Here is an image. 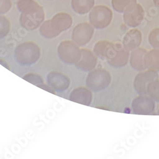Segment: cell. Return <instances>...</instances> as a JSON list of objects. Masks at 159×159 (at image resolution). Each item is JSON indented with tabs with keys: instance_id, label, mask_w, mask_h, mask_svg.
<instances>
[{
	"instance_id": "obj_1",
	"label": "cell",
	"mask_w": 159,
	"mask_h": 159,
	"mask_svg": "<svg viewBox=\"0 0 159 159\" xmlns=\"http://www.w3.org/2000/svg\"><path fill=\"white\" fill-rule=\"evenodd\" d=\"M17 7L21 12L19 21L22 28L33 31L41 25L45 19L44 10L34 0H18Z\"/></svg>"
},
{
	"instance_id": "obj_2",
	"label": "cell",
	"mask_w": 159,
	"mask_h": 159,
	"mask_svg": "<svg viewBox=\"0 0 159 159\" xmlns=\"http://www.w3.org/2000/svg\"><path fill=\"white\" fill-rule=\"evenodd\" d=\"M15 59L22 66H30L38 62L41 55L39 46L33 42L19 44L15 50Z\"/></svg>"
},
{
	"instance_id": "obj_3",
	"label": "cell",
	"mask_w": 159,
	"mask_h": 159,
	"mask_svg": "<svg viewBox=\"0 0 159 159\" xmlns=\"http://www.w3.org/2000/svg\"><path fill=\"white\" fill-rule=\"evenodd\" d=\"M111 82L110 72L102 68L90 71L86 78L87 87L93 92H100L107 89Z\"/></svg>"
},
{
	"instance_id": "obj_4",
	"label": "cell",
	"mask_w": 159,
	"mask_h": 159,
	"mask_svg": "<svg viewBox=\"0 0 159 159\" xmlns=\"http://www.w3.org/2000/svg\"><path fill=\"white\" fill-rule=\"evenodd\" d=\"M57 54L62 62L72 65L76 64L80 59L82 51L73 41L64 40L59 43L57 47Z\"/></svg>"
},
{
	"instance_id": "obj_5",
	"label": "cell",
	"mask_w": 159,
	"mask_h": 159,
	"mask_svg": "<svg viewBox=\"0 0 159 159\" xmlns=\"http://www.w3.org/2000/svg\"><path fill=\"white\" fill-rule=\"evenodd\" d=\"M113 19V12L107 6L98 5L92 8L89 14V21L93 27L102 30L110 24Z\"/></svg>"
},
{
	"instance_id": "obj_6",
	"label": "cell",
	"mask_w": 159,
	"mask_h": 159,
	"mask_svg": "<svg viewBox=\"0 0 159 159\" xmlns=\"http://www.w3.org/2000/svg\"><path fill=\"white\" fill-rule=\"evenodd\" d=\"M129 52L121 43H112L106 60L113 68L124 67L129 62Z\"/></svg>"
},
{
	"instance_id": "obj_7",
	"label": "cell",
	"mask_w": 159,
	"mask_h": 159,
	"mask_svg": "<svg viewBox=\"0 0 159 159\" xmlns=\"http://www.w3.org/2000/svg\"><path fill=\"white\" fill-rule=\"evenodd\" d=\"M131 107L134 114L149 115H152L155 110V101L147 95H140L132 102Z\"/></svg>"
},
{
	"instance_id": "obj_8",
	"label": "cell",
	"mask_w": 159,
	"mask_h": 159,
	"mask_svg": "<svg viewBox=\"0 0 159 159\" xmlns=\"http://www.w3.org/2000/svg\"><path fill=\"white\" fill-rule=\"evenodd\" d=\"M94 29L91 24L83 22L76 25L72 33V40L78 46L87 45L93 36Z\"/></svg>"
},
{
	"instance_id": "obj_9",
	"label": "cell",
	"mask_w": 159,
	"mask_h": 159,
	"mask_svg": "<svg viewBox=\"0 0 159 159\" xmlns=\"http://www.w3.org/2000/svg\"><path fill=\"white\" fill-rule=\"evenodd\" d=\"M125 24L130 28H136L142 22L144 11L142 6L137 3L130 5L124 11Z\"/></svg>"
},
{
	"instance_id": "obj_10",
	"label": "cell",
	"mask_w": 159,
	"mask_h": 159,
	"mask_svg": "<svg viewBox=\"0 0 159 159\" xmlns=\"http://www.w3.org/2000/svg\"><path fill=\"white\" fill-rule=\"evenodd\" d=\"M158 78L157 72L153 70L143 71L139 73L134 80L133 86L139 95H147V86L150 82Z\"/></svg>"
},
{
	"instance_id": "obj_11",
	"label": "cell",
	"mask_w": 159,
	"mask_h": 159,
	"mask_svg": "<svg viewBox=\"0 0 159 159\" xmlns=\"http://www.w3.org/2000/svg\"><path fill=\"white\" fill-rule=\"evenodd\" d=\"M51 28L56 37L62 32L70 29L73 24V19L67 13H58L49 20Z\"/></svg>"
},
{
	"instance_id": "obj_12",
	"label": "cell",
	"mask_w": 159,
	"mask_h": 159,
	"mask_svg": "<svg viewBox=\"0 0 159 159\" xmlns=\"http://www.w3.org/2000/svg\"><path fill=\"white\" fill-rule=\"evenodd\" d=\"M47 81L56 92H62L67 90L70 85V80L66 75L57 71L50 72L47 76Z\"/></svg>"
},
{
	"instance_id": "obj_13",
	"label": "cell",
	"mask_w": 159,
	"mask_h": 159,
	"mask_svg": "<svg viewBox=\"0 0 159 159\" xmlns=\"http://www.w3.org/2000/svg\"><path fill=\"white\" fill-rule=\"evenodd\" d=\"M81 57L75 64L76 67L83 71H90L94 70L98 64V59L94 52L86 48L81 49Z\"/></svg>"
},
{
	"instance_id": "obj_14",
	"label": "cell",
	"mask_w": 159,
	"mask_h": 159,
	"mask_svg": "<svg viewBox=\"0 0 159 159\" xmlns=\"http://www.w3.org/2000/svg\"><path fill=\"white\" fill-rule=\"evenodd\" d=\"M92 93L91 90L84 87L75 89L70 94V100L85 106L90 105L92 101Z\"/></svg>"
},
{
	"instance_id": "obj_15",
	"label": "cell",
	"mask_w": 159,
	"mask_h": 159,
	"mask_svg": "<svg viewBox=\"0 0 159 159\" xmlns=\"http://www.w3.org/2000/svg\"><path fill=\"white\" fill-rule=\"evenodd\" d=\"M142 42V33L139 30H129L124 36L122 45L129 51H132L140 46Z\"/></svg>"
},
{
	"instance_id": "obj_16",
	"label": "cell",
	"mask_w": 159,
	"mask_h": 159,
	"mask_svg": "<svg viewBox=\"0 0 159 159\" xmlns=\"http://www.w3.org/2000/svg\"><path fill=\"white\" fill-rule=\"evenodd\" d=\"M147 52V49L139 47L132 51L129 62L132 68L138 71H143L147 69L144 64V57Z\"/></svg>"
},
{
	"instance_id": "obj_17",
	"label": "cell",
	"mask_w": 159,
	"mask_h": 159,
	"mask_svg": "<svg viewBox=\"0 0 159 159\" xmlns=\"http://www.w3.org/2000/svg\"><path fill=\"white\" fill-rule=\"evenodd\" d=\"M144 64L147 69L159 72L158 48H153L147 52L144 57Z\"/></svg>"
},
{
	"instance_id": "obj_18",
	"label": "cell",
	"mask_w": 159,
	"mask_h": 159,
	"mask_svg": "<svg viewBox=\"0 0 159 159\" xmlns=\"http://www.w3.org/2000/svg\"><path fill=\"white\" fill-rule=\"evenodd\" d=\"M95 3V0H71V7L73 10L80 15L87 14Z\"/></svg>"
},
{
	"instance_id": "obj_19",
	"label": "cell",
	"mask_w": 159,
	"mask_h": 159,
	"mask_svg": "<svg viewBox=\"0 0 159 159\" xmlns=\"http://www.w3.org/2000/svg\"><path fill=\"white\" fill-rule=\"evenodd\" d=\"M112 43H113L106 40L99 41L95 44L93 48V52L97 57L102 60H106L108 52Z\"/></svg>"
},
{
	"instance_id": "obj_20",
	"label": "cell",
	"mask_w": 159,
	"mask_h": 159,
	"mask_svg": "<svg viewBox=\"0 0 159 159\" xmlns=\"http://www.w3.org/2000/svg\"><path fill=\"white\" fill-rule=\"evenodd\" d=\"M147 94L155 101L159 102V79L150 82L147 86Z\"/></svg>"
},
{
	"instance_id": "obj_21",
	"label": "cell",
	"mask_w": 159,
	"mask_h": 159,
	"mask_svg": "<svg viewBox=\"0 0 159 159\" xmlns=\"http://www.w3.org/2000/svg\"><path fill=\"white\" fill-rule=\"evenodd\" d=\"M136 3H137V0H112L111 1L113 9L119 13H123L130 5Z\"/></svg>"
},
{
	"instance_id": "obj_22",
	"label": "cell",
	"mask_w": 159,
	"mask_h": 159,
	"mask_svg": "<svg viewBox=\"0 0 159 159\" xmlns=\"http://www.w3.org/2000/svg\"><path fill=\"white\" fill-rule=\"evenodd\" d=\"M22 78L27 82L39 87L44 84V81L43 78L36 73H30L25 75Z\"/></svg>"
},
{
	"instance_id": "obj_23",
	"label": "cell",
	"mask_w": 159,
	"mask_h": 159,
	"mask_svg": "<svg viewBox=\"0 0 159 159\" xmlns=\"http://www.w3.org/2000/svg\"><path fill=\"white\" fill-rule=\"evenodd\" d=\"M10 30V22L9 20L0 16V39L7 36Z\"/></svg>"
},
{
	"instance_id": "obj_24",
	"label": "cell",
	"mask_w": 159,
	"mask_h": 159,
	"mask_svg": "<svg viewBox=\"0 0 159 159\" xmlns=\"http://www.w3.org/2000/svg\"><path fill=\"white\" fill-rule=\"evenodd\" d=\"M148 42L153 48L159 49V28L153 30L150 33Z\"/></svg>"
},
{
	"instance_id": "obj_25",
	"label": "cell",
	"mask_w": 159,
	"mask_h": 159,
	"mask_svg": "<svg viewBox=\"0 0 159 159\" xmlns=\"http://www.w3.org/2000/svg\"><path fill=\"white\" fill-rule=\"evenodd\" d=\"M11 0H0V14H5L11 8Z\"/></svg>"
},
{
	"instance_id": "obj_26",
	"label": "cell",
	"mask_w": 159,
	"mask_h": 159,
	"mask_svg": "<svg viewBox=\"0 0 159 159\" xmlns=\"http://www.w3.org/2000/svg\"><path fill=\"white\" fill-rule=\"evenodd\" d=\"M39 88H41L46 91H48L49 92H50V93L53 94H56V91L53 89L50 85H45V84H43L42 86L39 87Z\"/></svg>"
},
{
	"instance_id": "obj_27",
	"label": "cell",
	"mask_w": 159,
	"mask_h": 159,
	"mask_svg": "<svg viewBox=\"0 0 159 159\" xmlns=\"http://www.w3.org/2000/svg\"><path fill=\"white\" fill-rule=\"evenodd\" d=\"M0 64H1L2 65H3V66H5V67L6 68H7V69H8V70H10V68H9V67L8 66V64L6 63V62H5L3 60H0Z\"/></svg>"
},
{
	"instance_id": "obj_28",
	"label": "cell",
	"mask_w": 159,
	"mask_h": 159,
	"mask_svg": "<svg viewBox=\"0 0 159 159\" xmlns=\"http://www.w3.org/2000/svg\"><path fill=\"white\" fill-rule=\"evenodd\" d=\"M153 2L156 7L159 8V0H153Z\"/></svg>"
},
{
	"instance_id": "obj_29",
	"label": "cell",
	"mask_w": 159,
	"mask_h": 159,
	"mask_svg": "<svg viewBox=\"0 0 159 159\" xmlns=\"http://www.w3.org/2000/svg\"><path fill=\"white\" fill-rule=\"evenodd\" d=\"M157 115H159V109L158 110V111H157Z\"/></svg>"
}]
</instances>
